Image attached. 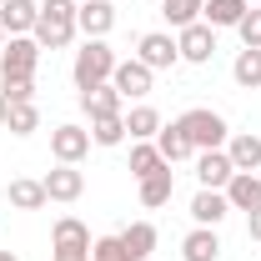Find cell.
<instances>
[{
  "instance_id": "6da1fadb",
  "label": "cell",
  "mask_w": 261,
  "mask_h": 261,
  "mask_svg": "<svg viewBox=\"0 0 261 261\" xmlns=\"http://www.w3.org/2000/svg\"><path fill=\"white\" fill-rule=\"evenodd\" d=\"M75 10H81V0H40V20H35V45L40 50H65L70 40H75Z\"/></svg>"
},
{
  "instance_id": "7a4b0ae2",
  "label": "cell",
  "mask_w": 261,
  "mask_h": 261,
  "mask_svg": "<svg viewBox=\"0 0 261 261\" xmlns=\"http://www.w3.org/2000/svg\"><path fill=\"white\" fill-rule=\"evenodd\" d=\"M176 126L186 130V141H191L196 151H221L231 141V126L221 111H211V106H191L186 116H176Z\"/></svg>"
},
{
  "instance_id": "3957f363",
  "label": "cell",
  "mask_w": 261,
  "mask_h": 261,
  "mask_svg": "<svg viewBox=\"0 0 261 261\" xmlns=\"http://www.w3.org/2000/svg\"><path fill=\"white\" fill-rule=\"evenodd\" d=\"M111 75H116V50H111L106 40H86V45L75 50V61H70V81H75V91L106 86Z\"/></svg>"
},
{
  "instance_id": "277c9868",
  "label": "cell",
  "mask_w": 261,
  "mask_h": 261,
  "mask_svg": "<svg viewBox=\"0 0 261 261\" xmlns=\"http://www.w3.org/2000/svg\"><path fill=\"white\" fill-rule=\"evenodd\" d=\"M35 65H40L35 35H10L0 50V81H35Z\"/></svg>"
},
{
  "instance_id": "5b68a950",
  "label": "cell",
  "mask_w": 261,
  "mask_h": 261,
  "mask_svg": "<svg viewBox=\"0 0 261 261\" xmlns=\"http://www.w3.org/2000/svg\"><path fill=\"white\" fill-rule=\"evenodd\" d=\"M50 261H91V231L75 216H61L50 231Z\"/></svg>"
},
{
  "instance_id": "8992f818",
  "label": "cell",
  "mask_w": 261,
  "mask_h": 261,
  "mask_svg": "<svg viewBox=\"0 0 261 261\" xmlns=\"http://www.w3.org/2000/svg\"><path fill=\"white\" fill-rule=\"evenodd\" d=\"M86 151H91V130L75 126V121H65V126L50 130V156L61 166H81L86 161Z\"/></svg>"
},
{
  "instance_id": "52a82bcc",
  "label": "cell",
  "mask_w": 261,
  "mask_h": 261,
  "mask_svg": "<svg viewBox=\"0 0 261 261\" xmlns=\"http://www.w3.org/2000/svg\"><path fill=\"white\" fill-rule=\"evenodd\" d=\"M136 61L151 65V70H171V65L181 61V50H176V35H166V31H146L141 40H136Z\"/></svg>"
},
{
  "instance_id": "ba28073f",
  "label": "cell",
  "mask_w": 261,
  "mask_h": 261,
  "mask_svg": "<svg viewBox=\"0 0 261 261\" xmlns=\"http://www.w3.org/2000/svg\"><path fill=\"white\" fill-rule=\"evenodd\" d=\"M176 50H181V61H191V65H211V56H216V31L206 20H196L186 31H176Z\"/></svg>"
},
{
  "instance_id": "9c48e42d",
  "label": "cell",
  "mask_w": 261,
  "mask_h": 261,
  "mask_svg": "<svg viewBox=\"0 0 261 261\" xmlns=\"http://www.w3.org/2000/svg\"><path fill=\"white\" fill-rule=\"evenodd\" d=\"M75 31L86 35V40H106V35L116 31V5L111 0H86L75 10Z\"/></svg>"
},
{
  "instance_id": "30bf717a",
  "label": "cell",
  "mask_w": 261,
  "mask_h": 261,
  "mask_svg": "<svg viewBox=\"0 0 261 261\" xmlns=\"http://www.w3.org/2000/svg\"><path fill=\"white\" fill-rule=\"evenodd\" d=\"M231 176H236V166H231L226 146H221V151H196V181H201L206 191H226Z\"/></svg>"
},
{
  "instance_id": "8fae6325",
  "label": "cell",
  "mask_w": 261,
  "mask_h": 261,
  "mask_svg": "<svg viewBox=\"0 0 261 261\" xmlns=\"http://www.w3.org/2000/svg\"><path fill=\"white\" fill-rule=\"evenodd\" d=\"M111 86H116L126 100H130V96H151V86H156V70H151V65H141L136 56H130V61H116Z\"/></svg>"
},
{
  "instance_id": "7c38bea8",
  "label": "cell",
  "mask_w": 261,
  "mask_h": 261,
  "mask_svg": "<svg viewBox=\"0 0 261 261\" xmlns=\"http://www.w3.org/2000/svg\"><path fill=\"white\" fill-rule=\"evenodd\" d=\"M81 111L91 116V121H100V116H126V96L106 81V86H91V91H81Z\"/></svg>"
},
{
  "instance_id": "4fadbf2b",
  "label": "cell",
  "mask_w": 261,
  "mask_h": 261,
  "mask_svg": "<svg viewBox=\"0 0 261 261\" xmlns=\"http://www.w3.org/2000/svg\"><path fill=\"white\" fill-rule=\"evenodd\" d=\"M226 216H231L226 191H206V186H201V191L191 196V221H196V226H221Z\"/></svg>"
},
{
  "instance_id": "5bb4252c",
  "label": "cell",
  "mask_w": 261,
  "mask_h": 261,
  "mask_svg": "<svg viewBox=\"0 0 261 261\" xmlns=\"http://www.w3.org/2000/svg\"><path fill=\"white\" fill-rule=\"evenodd\" d=\"M226 201H231V211H261V176L256 171H236L226 181Z\"/></svg>"
},
{
  "instance_id": "9a60e30c",
  "label": "cell",
  "mask_w": 261,
  "mask_h": 261,
  "mask_svg": "<svg viewBox=\"0 0 261 261\" xmlns=\"http://www.w3.org/2000/svg\"><path fill=\"white\" fill-rule=\"evenodd\" d=\"M35 20H40V5L35 0H5L0 5V31L5 35H31Z\"/></svg>"
},
{
  "instance_id": "2e32d148",
  "label": "cell",
  "mask_w": 261,
  "mask_h": 261,
  "mask_svg": "<svg viewBox=\"0 0 261 261\" xmlns=\"http://www.w3.org/2000/svg\"><path fill=\"white\" fill-rule=\"evenodd\" d=\"M40 181H45V196H50V201H81V191H86V176H81L75 166H56V171H45Z\"/></svg>"
},
{
  "instance_id": "e0dca14e",
  "label": "cell",
  "mask_w": 261,
  "mask_h": 261,
  "mask_svg": "<svg viewBox=\"0 0 261 261\" xmlns=\"http://www.w3.org/2000/svg\"><path fill=\"white\" fill-rule=\"evenodd\" d=\"M5 201H10L15 211H40L50 196H45V181H35V176H15V181L5 186Z\"/></svg>"
},
{
  "instance_id": "ac0fdd59",
  "label": "cell",
  "mask_w": 261,
  "mask_h": 261,
  "mask_svg": "<svg viewBox=\"0 0 261 261\" xmlns=\"http://www.w3.org/2000/svg\"><path fill=\"white\" fill-rule=\"evenodd\" d=\"M226 156L236 171H261V136L256 130H236L226 141Z\"/></svg>"
},
{
  "instance_id": "d6986e66",
  "label": "cell",
  "mask_w": 261,
  "mask_h": 261,
  "mask_svg": "<svg viewBox=\"0 0 261 261\" xmlns=\"http://www.w3.org/2000/svg\"><path fill=\"white\" fill-rule=\"evenodd\" d=\"M246 10H251V0H206V10H201V20H206L211 31H236Z\"/></svg>"
},
{
  "instance_id": "ffe728a7",
  "label": "cell",
  "mask_w": 261,
  "mask_h": 261,
  "mask_svg": "<svg viewBox=\"0 0 261 261\" xmlns=\"http://www.w3.org/2000/svg\"><path fill=\"white\" fill-rule=\"evenodd\" d=\"M181 261H221V236H216V226H196L181 241Z\"/></svg>"
},
{
  "instance_id": "44dd1931",
  "label": "cell",
  "mask_w": 261,
  "mask_h": 261,
  "mask_svg": "<svg viewBox=\"0 0 261 261\" xmlns=\"http://www.w3.org/2000/svg\"><path fill=\"white\" fill-rule=\"evenodd\" d=\"M156 151H161V161H166V166H176V161H191V156H196V146L186 141V130L176 126V121L156 130Z\"/></svg>"
},
{
  "instance_id": "7402d4cb",
  "label": "cell",
  "mask_w": 261,
  "mask_h": 261,
  "mask_svg": "<svg viewBox=\"0 0 261 261\" xmlns=\"http://www.w3.org/2000/svg\"><path fill=\"white\" fill-rule=\"evenodd\" d=\"M121 246H126V261H146L156 251V226H151V221H130V226L121 231Z\"/></svg>"
},
{
  "instance_id": "603a6c76",
  "label": "cell",
  "mask_w": 261,
  "mask_h": 261,
  "mask_svg": "<svg viewBox=\"0 0 261 261\" xmlns=\"http://www.w3.org/2000/svg\"><path fill=\"white\" fill-rule=\"evenodd\" d=\"M231 81H236L241 91H261V50L241 45V50H236V61H231Z\"/></svg>"
},
{
  "instance_id": "cb8c5ba5",
  "label": "cell",
  "mask_w": 261,
  "mask_h": 261,
  "mask_svg": "<svg viewBox=\"0 0 261 261\" xmlns=\"http://www.w3.org/2000/svg\"><path fill=\"white\" fill-rule=\"evenodd\" d=\"M171 196H176V171H171V166H161L156 176H146V181H141V206H151V211L166 206Z\"/></svg>"
},
{
  "instance_id": "d4e9b609",
  "label": "cell",
  "mask_w": 261,
  "mask_h": 261,
  "mask_svg": "<svg viewBox=\"0 0 261 261\" xmlns=\"http://www.w3.org/2000/svg\"><path fill=\"white\" fill-rule=\"evenodd\" d=\"M166 121H161V111L156 106H136L126 116V130H130V141H156V130H161Z\"/></svg>"
},
{
  "instance_id": "484cf974",
  "label": "cell",
  "mask_w": 261,
  "mask_h": 261,
  "mask_svg": "<svg viewBox=\"0 0 261 261\" xmlns=\"http://www.w3.org/2000/svg\"><path fill=\"white\" fill-rule=\"evenodd\" d=\"M161 166H166V161H161V151H156L151 141H136V146H130V176H136V181L156 176Z\"/></svg>"
},
{
  "instance_id": "4316f807",
  "label": "cell",
  "mask_w": 261,
  "mask_h": 261,
  "mask_svg": "<svg viewBox=\"0 0 261 261\" xmlns=\"http://www.w3.org/2000/svg\"><path fill=\"white\" fill-rule=\"evenodd\" d=\"M201 10H206V0H161V15L176 25V31H186L201 20Z\"/></svg>"
},
{
  "instance_id": "83f0119b",
  "label": "cell",
  "mask_w": 261,
  "mask_h": 261,
  "mask_svg": "<svg viewBox=\"0 0 261 261\" xmlns=\"http://www.w3.org/2000/svg\"><path fill=\"white\" fill-rule=\"evenodd\" d=\"M130 130H126V116H100V121H91V141L96 146H121Z\"/></svg>"
},
{
  "instance_id": "f1b7e54d",
  "label": "cell",
  "mask_w": 261,
  "mask_h": 261,
  "mask_svg": "<svg viewBox=\"0 0 261 261\" xmlns=\"http://www.w3.org/2000/svg\"><path fill=\"white\" fill-rule=\"evenodd\" d=\"M5 130H10V136H31V130H40V111H35V100H25V106H10Z\"/></svg>"
},
{
  "instance_id": "f546056e",
  "label": "cell",
  "mask_w": 261,
  "mask_h": 261,
  "mask_svg": "<svg viewBox=\"0 0 261 261\" xmlns=\"http://www.w3.org/2000/svg\"><path fill=\"white\" fill-rule=\"evenodd\" d=\"M91 261H126L121 236H96V241H91Z\"/></svg>"
},
{
  "instance_id": "4dcf8cb0",
  "label": "cell",
  "mask_w": 261,
  "mask_h": 261,
  "mask_svg": "<svg viewBox=\"0 0 261 261\" xmlns=\"http://www.w3.org/2000/svg\"><path fill=\"white\" fill-rule=\"evenodd\" d=\"M236 35H241V45H251V50H261V10L251 5L246 15H241V25H236Z\"/></svg>"
},
{
  "instance_id": "1f68e13d",
  "label": "cell",
  "mask_w": 261,
  "mask_h": 261,
  "mask_svg": "<svg viewBox=\"0 0 261 261\" xmlns=\"http://www.w3.org/2000/svg\"><path fill=\"white\" fill-rule=\"evenodd\" d=\"M0 96L10 106H25V100H35V81H0Z\"/></svg>"
},
{
  "instance_id": "d6a6232c",
  "label": "cell",
  "mask_w": 261,
  "mask_h": 261,
  "mask_svg": "<svg viewBox=\"0 0 261 261\" xmlns=\"http://www.w3.org/2000/svg\"><path fill=\"white\" fill-rule=\"evenodd\" d=\"M246 236L261 241V211H246Z\"/></svg>"
},
{
  "instance_id": "836d02e7",
  "label": "cell",
  "mask_w": 261,
  "mask_h": 261,
  "mask_svg": "<svg viewBox=\"0 0 261 261\" xmlns=\"http://www.w3.org/2000/svg\"><path fill=\"white\" fill-rule=\"evenodd\" d=\"M5 116H10V100L0 96V126H5Z\"/></svg>"
},
{
  "instance_id": "e575fe53",
  "label": "cell",
  "mask_w": 261,
  "mask_h": 261,
  "mask_svg": "<svg viewBox=\"0 0 261 261\" xmlns=\"http://www.w3.org/2000/svg\"><path fill=\"white\" fill-rule=\"evenodd\" d=\"M0 261H20V256H15V251H0Z\"/></svg>"
},
{
  "instance_id": "d590c367",
  "label": "cell",
  "mask_w": 261,
  "mask_h": 261,
  "mask_svg": "<svg viewBox=\"0 0 261 261\" xmlns=\"http://www.w3.org/2000/svg\"><path fill=\"white\" fill-rule=\"evenodd\" d=\"M5 40H10V35H5V31H0V50H5Z\"/></svg>"
},
{
  "instance_id": "8d00e7d4",
  "label": "cell",
  "mask_w": 261,
  "mask_h": 261,
  "mask_svg": "<svg viewBox=\"0 0 261 261\" xmlns=\"http://www.w3.org/2000/svg\"><path fill=\"white\" fill-rule=\"evenodd\" d=\"M0 5H5V0H0Z\"/></svg>"
},
{
  "instance_id": "74e56055",
  "label": "cell",
  "mask_w": 261,
  "mask_h": 261,
  "mask_svg": "<svg viewBox=\"0 0 261 261\" xmlns=\"http://www.w3.org/2000/svg\"><path fill=\"white\" fill-rule=\"evenodd\" d=\"M81 5H86V0H81Z\"/></svg>"
}]
</instances>
